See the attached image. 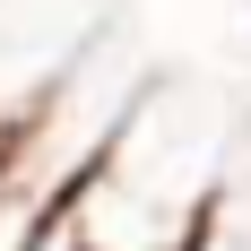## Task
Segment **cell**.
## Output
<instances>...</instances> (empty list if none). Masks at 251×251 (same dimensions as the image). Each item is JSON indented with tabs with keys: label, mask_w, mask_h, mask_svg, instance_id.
Listing matches in <instances>:
<instances>
[{
	"label": "cell",
	"mask_w": 251,
	"mask_h": 251,
	"mask_svg": "<svg viewBox=\"0 0 251 251\" xmlns=\"http://www.w3.org/2000/svg\"><path fill=\"white\" fill-rule=\"evenodd\" d=\"M26 251H87V243H78V226H70V208H61V217H52V226L35 234V243H26Z\"/></svg>",
	"instance_id": "cell-1"
}]
</instances>
